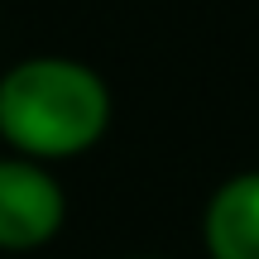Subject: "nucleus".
<instances>
[{
    "instance_id": "f03ea898",
    "label": "nucleus",
    "mask_w": 259,
    "mask_h": 259,
    "mask_svg": "<svg viewBox=\"0 0 259 259\" xmlns=\"http://www.w3.org/2000/svg\"><path fill=\"white\" fill-rule=\"evenodd\" d=\"M67 197L44 163L34 158H0V250L24 254L48 245L63 231Z\"/></svg>"
},
{
    "instance_id": "f257e3e1",
    "label": "nucleus",
    "mask_w": 259,
    "mask_h": 259,
    "mask_svg": "<svg viewBox=\"0 0 259 259\" xmlns=\"http://www.w3.org/2000/svg\"><path fill=\"white\" fill-rule=\"evenodd\" d=\"M111 125V92L87 63L24 58L0 77V135L24 158L87 154Z\"/></svg>"
},
{
    "instance_id": "20e7f679",
    "label": "nucleus",
    "mask_w": 259,
    "mask_h": 259,
    "mask_svg": "<svg viewBox=\"0 0 259 259\" xmlns=\"http://www.w3.org/2000/svg\"><path fill=\"white\" fill-rule=\"evenodd\" d=\"M135 259H154V254H135Z\"/></svg>"
},
{
    "instance_id": "7ed1b4c3",
    "label": "nucleus",
    "mask_w": 259,
    "mask_h": 259,
    "mask_svg": "<svg viewBox=\"0 0 259 259\" xmlns=\"http://www.w3.org/2000/svg\"><path fill=\"white\" fill-rule=\"evenodd\" d=\"M202 240L211 259H259V173H235L211 192Z\"/></svg>"
}]
</instances>
